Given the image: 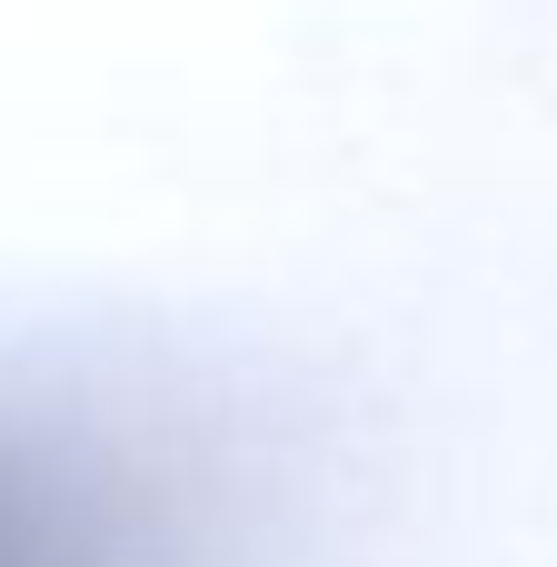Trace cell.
I'll use <instances>...</instances> for the list:
<instances>
[{
  "instance_id": "obj_1",
  "label": "cell",
  "mask_w": 557,
  "mask_h": 567,
  "mask_svg": "<svg viewBox=\"0 0 557 567\" xmlns=\"http://www.w3.org/2000/svg\"><path fill=\"white\" fill-rule=\"evenodd\" d=\"M0 567H140L130 538L90 508H70L60 488H20L0 478Z\"/></svg>"
}]
</instances>
